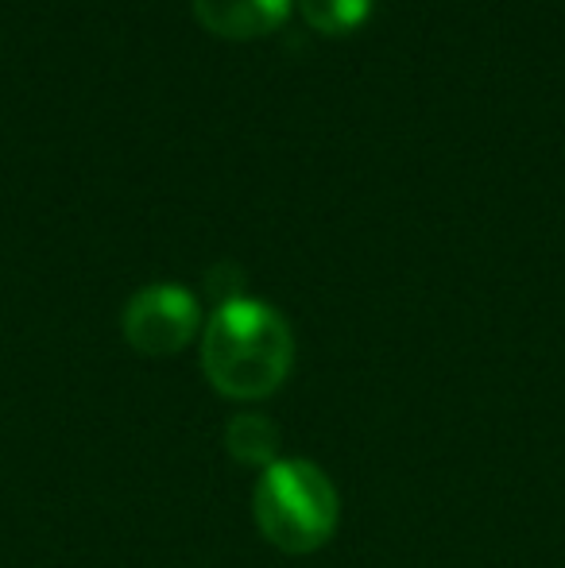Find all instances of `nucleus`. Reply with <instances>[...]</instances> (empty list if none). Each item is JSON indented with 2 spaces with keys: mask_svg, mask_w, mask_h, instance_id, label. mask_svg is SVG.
Returning a JSON list of instances; mask_svg holds the SVG:
<instances>
[{
  "mask_svg": "<svg viewBox=\"0 0 565 568\" xmlns=\"http://www.w3.org/2000/svg\"><path fill=\"white\" fill-rule=\"evenodd\" d=\"M291 364L294 337L280 310L249 294L213 310L202 333V367L213 390L236 403H256L283 387Z\"/></svg>",
  "mask_w": 565,
  "mask_h": 568,
  "instance_id": "f257e3e1",
  "label": "nucleus"
},
{
  "mask_svg": "<svg viewBox=\"0 0 565 568\" xmlns=\"http://www.w3.org/2000/svg\"><path fill=\"white\" fill-rule=\"evenodd\" d=\"M225 449L241 464L272 468V464L280 460V429H275V422L264 418V414L244 410L225 426Z\"/></svg>",
  "mask_w": 565,
  "mask_h": 568,
  "instance_id": "39448f33",
  "label": "nucleus"
},
{
  "mask_svg": "<svg viewBox=\"0 0 565 568\" xmlns=\"http://www.w3.org/2000/svg\"><path fill=\"white\" fill-rule=\"evenodd\" d=\"M294 0H194V16L210 36L233 39H264L280 31L291 16Z\"/></svg>",
  "mask_w": 565,
  "mask_h": 568,
  "instance_id": "20e7f679",
  "label": "nucleus"
},
{
  "mask_svg": "<svg viewBox=\"0 0 565 568\" xmlns=\"http://www.w3.org/2000/svg\"><path fill=\"white\" fill-rule=\"evenodd\" d=\"M252 518L275 549L291 557L314 554L341 523V499L333 479L310 460H275L260 471L252 491Z\"/></svg>",
  "mask_w": 565,
  "mask_h": 568,
  "instance_id": "f03ea898",
  "label": "nucleus"
},
{
  "mask_svg": "<svg viewBox=\"0 0 565 568\" xmlns=\"http://www.w3.org/2000/svg\"><path fill=\"white\" fill-rule=\"evenodd\" d=\"M302 20L322 36H349L372 16V0H294Z\"/></svg>",
  "mask_w": 565,
  "mask_h": 568,
  "instance_id": "423d86ee",
  "label": "nucleus"
},
{
  "mask_svg": "<svg viewBox=\"0 0 565 568\" xmlns=\"http://www.w3.org/2000/svg\"><path fill=\"white\" fill-rule=\"evenodd\" d=\"M202 325V306L179 283H151L137 291L124 306L121 329L124 341L140 356H174L194 341Z\"/></svg>",
  "mask_w": 565,
  "mask_h": 568,
  "instance_id": "7ed1b4c3",
  "label": "nucleus"
}]
</instances>
